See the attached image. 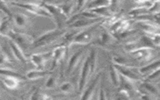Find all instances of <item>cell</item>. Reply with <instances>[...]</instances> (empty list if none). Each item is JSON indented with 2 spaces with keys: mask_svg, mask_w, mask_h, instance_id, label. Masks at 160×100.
<instances>
[{
  "mask_svg": "<svg viewBox=\"0 0 160 100\" xmlns=\"http://www.w3.org/2000/svg\"><path fill=\"white\" fill-rule=\"evenodd\" d=\"M111 75L112 77V79L114 81V82L116 84H118L119 83V76L116 72V71L114 69V68H111Z\"/></svg>",
  "mask_w": 160,
  "mask_h": 100,
  "instance_id": "cell-18",
  "label": "cell"
},
{
  "mask_svg": "<svg viewBox=\"0 0 160 100\" xmlns=\"http://www.w3.org/2000/svg\"><path fill=\"white\" fill-rule=\"evenodd\" d=\"M89 65H90V61L89 59H87L86 63L84 64L83 69H82V74H81V81H80V83H79V88L80 89H82L83 88V86L84 85V82L85 81L87 78V74H88L89 72Z\"/></svg>",
  "mask_w": 160,
  "mask_h": 100,
  "instance_id": "cell-11",
  "label": "cell"
},
{
  "mask_svg": "<svg viewBox=\"0 0 160 100\" xmlns=\"http://www.w3.org/2000/svg\"><path fill=\"white\" fill-rule=\"evenodd\" d=\"M4 1H5V2H6V1H9V0H4Z\"/></svg>",
  "mask_w": 160,
  "mask_h": 100,
  "instance_id": "cell-23",
  "label": "cell"
},
{
  "mask_svg": "<svg viewBox=\"0 0 160 100\" xmlns=\"http://www.w3.org/2000/svg\"><path fill=\"white\" fill-rule=\"evenodd\" d=\"M2 21V19H1V15H0V22H1V21Z\"/></svg>",
  "mask_w": 160,
  "mask_h": 100,
  "instance_id": "cell-22",
  "label": "cell"
},
{
  "mask_svg": "<svg viewBox=\"0 0 160 100\" xmlns=\"http://www.w3.org/2000/svg\"><path fill=\"white\" fill-rule=\"evenodd\" d=\"M0 99H1V96H0Z\"/></svg>",
  "mask_w": 160,
  "mask_h": 100,
  "instance_id": "cell-24",
  "label": "cell"
},
{
  "mask_svg": "<svg viewBox=\"0 0 160 100\" xmlns=\"http://www.w3.org/2000/svg\"><path fill=\"white\" fill-rule=\"evenodd\" d=\"M117 68L119 70V71H121L123 74H124L127 77H128L131 79H138V77L134 74H133L132 72L128 70L127 69H126V68L124 69L120 66H117Z\"/></svg>",
  "mask_w": 160,
  "mask_h": 100,
  "instance_id": "cell-13",
  "label": "cell"
},
{
  "mask_svg": "<svg viewBox=\"0 0 160 100\" xmlns=\"http://www.w3.org/2000/svg\"><path fill=\"white\" fill-rule=\"evenodd\" d=\"M2 51V48H1V45H0V52Z\"/></svg>",
  "mask_w": 160,
  "mask_h": 100,
  "instance_id": "cell-21",
  "label": "cell"
},
{
  "mask_svg": "<svg viewBox=\"0 0 160 100\" xmlns=\"http://www.w3.org/2000/svg\"><path fill=\"white\" fill-rule=\"evenodd\" d=\"M11 22L12 19H11V16H9L8 18L2 19L0 22V34L8 37L9 32L12 29Z\"/></svg>",
  "mask_w": 160,
  "mask_h": 100,
  "instance_id": "cell-9",
  "label": "cell"
},
{
  "mask_svg": "<svg viewBox=\"0 0 160 100\" xmlns=\"http://www.w3.org/2000/svg\"><path fill=\"white\" fill-rule=\"evenodd\" d=\"M12 76L17 78H22L21 75L13 71L12 69L5 68H0V76Z\"/></svg>",
  "mask_w": 160,
  "mask_h": 100,
  "instance_id": "cell-12",
  "label": "cell"
},
{
  "mask_svg": "<svg viewBox=\"0 0 160 100\" xmlns=\"http://www.w3.org/2000/svg\"><path fill=\"white\" fill-rule=\"evenodd\" d=\"M9 62V58L6 54L0 52V64H4Z\"/></svg>",
  "mask_w": 160,
  "mask_h": 100,
  "instance_id": "cell-19",
  "label": "cell"
},
{
  "mask_svg": "<svg viewBox=\"0 0 160 100\" xmlns=\"http://www.w3.org/2000/svg\"><path fill=\"white\" fill-rule=\"evenodd\" d=\"M11 4L18 6L19 8H23L26 9L27 11L35 14L38 15H41V16H51V14L48 12V11L46 9V8H43L42 7H41L40 6L36 4H32V3H20V2H11Z\"/></svg>",
  "mask_w": 160,
  "mask_h": 100,
  "instance_id": "cell-3",
  "label": "cell"
},
{
  "mask_svg": "<svg viewBox=\"0 0 160 100\" xmlns=\"http://www.w3.org/2000/svg\"><path fill=\"white\" fill-rule=\"evenodd\" d=\"M110 4V0H93L89 4L88 9H96L101 8H106Z\"/></svg>",
  "mask_w": 160,
  "mask_h": 100,
  "instance_id": "cell-10",
  "label": "cell"
},
{
  "mask_svg": "<svg viewBox=\"0 0 160 100\" xmlns=\"http://www.w3.org/2000/svg\"><path fill=\"white\" fill-rule=\"evenodd\" d=\"M101 18H85L83 17V18L81 19H78L76 21H74L73 23H72L69 27L71 28H82V27H86L88 26H94L93 24H96L98 22Z\"/></svg>",
  "mask_w": 160,
  "mask_h": 100,
  "instance_id": "cell-4",
  "label": "cell"
},
{
  "mask_svg": "<svg viewBox=\"0 0 160 100\" xmlns=\"http://www.w3.org/2000/svg\"><path fill=\"white\" fill-rule=\"evenodd\" d=\"M11 17H12V22L18 28H24L28 24L29 19L28 16L22 13H15L12 14Z\"/></svg>",
  "mask_w": 160,
  "mask_h": 100,
  "instance_id": "cell-6",
  "label": "cell"
},
{
  "mask_svg": "<svg viewBox=\"0 0 160 100\" xmlns=\"http://www.w3.org/2000/svg\"><path fill=\"white\" fill-rule=\"evenodd\" d=\"M1 81L7 88L9 89H16L19 84V79L16 76H6L0 77Z\"/></svg>",
  "mask_w": 160,
  "mask_h": 100,
  "instance_id": "cell-7",
  "label": "cell"
},
{
  "mask_svg": "<svg viewBox=\"0 0 160 100\" xmlns=\"http://www.w3.org/2000/svg\"><path fill=\"white\" fill-rule=\"evenodd\" d=\"M0 82H1V79H0Z\"/></svg>",
  "mask_w": 160,
  "mask_h": 100,
  "instance_id": "cell-25",
  "label": "cell"
},
{
  "mask_svg": "<svg viewBox=\"0 0 160 100\" xmlns=\"http://www.w3.org/2000/svg\"><path fill=\"white\" fill-rule=\"evenodd\" d=\"M0 11H3L5 14L8 15L9 16H11L12 15L6 2L4 0H0Z\"/></svg>",
  "mask_w": 160,
  "mask_h": 100,
  "instance_id": "cell-15",
  "label": "cell"
},
{
  "mask_svg": "<svg viewBox=\"0 0 160 100\" xmlns=\"http://www.w3.org/2000/svg\"><path fill=\"white\" fill-rule=\"evenodd\" d=\"M65 32L64 29H56L54 31H52L49 32L42 36H41L39 38H38L34 43V47H39L41 46L46 45L55 39H56L59 36H62Z\"/></svg>",
  "mask_w": 160,
  "mask_h": 100,
  "instance_id": "cell-1",
  "label": "cell"
},
{
  "mask_svg": "<svg viewBox=\"0 0 160 100\" xmlns=\"http://www.w3.org/2000/svg\"><path fill=\"white\" fill-rule=\"evenodd\" d=\"M88 0H78L77 2V9L80 10L81 9L84 5L86 4V2H87Z\"/></svg>",
  "mask_w": 160,
  "mask_h": 100,
  "instance_id": "cell-20",
  "label": "cell"
},
{
  "mask_svg": "<svg viewBox=\"0 0 160 100\" xmlns=\"http://www.w3.org/2000/svg\"><path fill=\"white\" fill-rule=\"evenodd\" d=\"M81 51H79V52H77L76 54H74V56L71 58V61H70V62H69V71L71 69H72L73 67H74V66L75 65V64H76V63L78 62V59L79 58V57L81 56Z\"/></svg>",
  "mask_w": 160,
  "mask_h": 100,
  "instance_id": "cell-16",
  "label": "cell"
},
{
  "mask_svg": "<svg viewBox=\"0 0 160 100\" xmlns=\"http://www.w3.org/2000/svg\"><path fill=\"white\" fill-rule=\"evenodd\" d=\"M96 29V26L95 25L94 26V27L86 30L82 32H81L80 34H78L76 36V37L74 38V42H87L89 40L91 39L92 36V30Z\"/></svg>",
  "mask_w": 160,
  "mask_h": 100,
  "instance_id": "cell-8",
  "label": "cell"
},
{
  "mask_svg": "<svg viewBox=\"0 0 160 100\" xmlns=\"http://www.w3.org/2000/svg\"><path fill=\"white\" fill-rule=\"evenodd\" d=\"M9 48L12 51V53L14 57L16 59H18V61H20L21 62L26 61V58L23 53L22 49L18 44H16L12 40L10 39V41H9Z\"/></svg>",
  "mask_w": 160,
  "mask_h": 100,
  "instance_id": "cell-5",
  "label": "cell"
},
{
  "mask_svg": "<svg viewBox=\"0 0 160 100\" xmlns=\"http://www.w3.org/2000/svg\"><path fill=\"white\" fill-rule=\"evenodd\" d=\"M46 73L44 72H40V71H30L29 72L27 73L26 74V76L28 79H36V78H39V77H41L44 74H45Z\"/></svg>",
  "mask_w": 160,
  "mask_h": 100,
  "instance_id": "cell-14",
  "label": "cell"
},
{
  "mask_svg": "<svg viewBox=\"0 0 160 100\" xmlns=\"http://www.w3.org/2000/svg\"><path fill=\"white\" fill-rule=\"evenodd\" d=\"M8 37L18 44L22 49L28 46L32 42V39L27 34L16 32L11 29L9 32Z\"/></svg>",
  "mask_w": 160,
  "mask_h": 100,
  "instance_id": "cell-2",
  "label": "cell"
},
{
  "mask_svg": "<svg viewBox=\"0 0 160 100\" xmlns=\"http://www.w3.org/2000/svg\"><path fill=\"white\" fill-rule=\"evenodd\" d=\"M31 60L34 64L36 66H41L43 63V58L42 56L40 55H33L31 57Z\"/></svg>",
  "mask_w": 160,
  "mask_h": 100,
  "instance_id": "cell-17",
  "label": "cell"
}]
</instances>
